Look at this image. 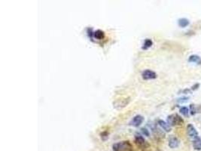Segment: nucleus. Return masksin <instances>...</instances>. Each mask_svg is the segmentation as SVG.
<instances>
[{"mask_svg":"<svg viewBox=\"0 0 201 151\" xmlns=\"http://www.w3.org/2000/svg\"><path fill=\"white\" fill-rule=\"evenodd\" d=\"M114 151H132L131 144L128 141H124L113 145Z\"/></svg>","mask_w":201,"mask_h":151,"instance_id":"nucleus-1","label":"nucleus"},{"mask_svg":"<svg viewBox=\"0 0 201 151\" xmlns=\"http://www.w3.org/2000/svg\"><path fill=\"white\" fill-rule=\"evenodd\" d=\"M167 123L170 126H175V125H183L184 120L179 115L174 113V114L170 115L167 117Z\"/></svg>","mask_w":201,"mask_h":151,"instance_id":"nucleus-2","label":"nucleus"},{"mask_svg":"<svg viewBox=\"0 0 201 151\" xmlns=\"http://www.w3.org/2000/svg\"><path fill=\"white\" fill-rule=\"evenodd\" d=\"M135 144H136L137 147H139L141 149H147L149 147L148 143L139 134L135 135Z\"/></svg>","mask_w":201,"mask_h":151,"instance_id":"nucleus-3","label":"nucleus"},{"mask_svg":"<svg viewBox=\"0 0 201 151\" xmlns=\"http://www.w3.org/2000/svg\"><path fill=\"white\" fill-rule=\"evenodd\" d=\"M130 102V97H124V98H121V99L117 100L113 103L114 107L116 109H121L127 106Z\"/></svg>","mask_w":201,"mask_h":151,"instance_id":"nucleus-4","label":"nucleus"},{"mask_svg":"<svg viewBox=\"0 0 201 151\" xmlns=\"http://www.w3.org/2000/svg\"><path fill=\"white\" fill-rule=\"evenodd\" d=\"M142 77L144 80H151L157 78V73L151 69H146L142 73Z\"/></svg>","mask_w":201,"mask_h":151,"instance_id":"nucleus-5","label":"nucleus"},{"mask_svg":"<svg viewBox=\"0 0 201 151\" xmlns=\"http://www.w3.org/2000/svg\"><path fill=\"white\" fill-rule=\"evenodd\" d=\"M187 132L189 137H191V139H193V140L199 137L197 131L196 130V129L194 128V126L192 124H188L187 125Z\"/></svg>","mask_w":201,"mask_h":151,"instance_id":"nucleus-6","label":"nucleus"},{"mask_svg":"<svg viewBox=\"0 0 201 151\" xmlns=\"http://www.w3.org/2000/svg\"><path fill=\"white\" fill-rule=\"evenodd\" d=\"M143 121H144V117L141 116V115H136V116H135L134 118L132 119L129 125L134 127H139L143 122Z\"/></svg>","mask_w":201,"mask_h":151,"instance_id":"nucleus-7","label":"nucleus"},{"mask_svg":"<svg viewBox=\"0 0 201 151\" xmlns=\"http://www.w3.org/2000/svg\"><path fill=\"white\" fill-rule=\"evenodd\" d=\"M179 144H180V141H179L178 137L173 136V137H170V139H169L168 145L171 149L177 148L179 146Z\"/></svg>","mask_w":201,"mask_h":151,"instance_id":"nucleus-8","label":"nucleus"},{"mask_svg":"<svg viewBox=\"0 0 201 151\" xmlns=\"http://www.w3.org/2000/svg\"><path fill=\"white\" fill-rule=\"evenodd\" d=\"M188 62L189 63H194L196 64L200 65L201 64V57L197 54H192L188 57Z\"/></svg>","mask_w":201,"mask_h":151,"instance_id":"nucleus-9","label":"nucleus"},{"mask_svg":"<svg viewBox=\"0 0 201 151\" xmlns=\"http://www.w3.org/2000/svg\"><path fill=\"white\" fill-rule=\"evenodd\" d=\"M158 125H160V127H161L163 130H164L165 132H170V131H171V127H170V125H169L167 122L163 121V120H158Z\"/></svg>","mask_w":201,"mask_h":151,"instance_id":"nucleus-10","label":"nucleus"},{"mask_svg":"<svg viewBox=\"0 0 201 151\" xmlns=\"http://www.w3.org/2000/svg\"><path fill=\"white\" fill-rule=\"evenodd\" d=\"M192 145L194 150H196L197 151L201 150V137L200 136L193 140Z\"/></svg>","mask_w":201,"mask_h":151,"instance_id":"nucleus-11","label":"nucleus"},{"mask_svg":"<svg viewBox=\"0 0 201 151\" xmlns=\"http://www.w3.org/2000/svg\"><path fill=\"white\" fill-rule=\"evenodd\" d=\"M178 24H179V26L182 28L187 27V26L190 24V21H189L188 19L185 18V17H183V18H179V19L178 20Z\"/></svg>","mask_w":201,"mask_h":151,"instance_id":"nucleus-12","label":"nucleus"},{"mask_svg":"<svg viewBox=\"0 0 201 151\" xmlns=\"http://www.w3.org/2000/svg\"><path fill=\"white\" fill-rule=\"evenodd\" d=\"M94 37L95 39H99V40L103 39L105 37L104 32L102 31V30H96V31L94 33Z\"/></svg>","mask_w":201,"mask_h":151,"instance_id":"nucleus-13","label":"nucleus"},{"mask_svg":"<svg viewBox=\"0 0 201 151\" xmlns=\"http://www.w3.org/2000/svg\"><path fill=\"white\" fill-rule=\"evenodd\" d=\"M153 45L152 40L150 39H146L145 40L144 44H143V46H142V49L143 50H147L149 48H151Z\"/></svg>","mask_w":201,"mask_h":151,"instance_id":"nucleus-14","label":"nucleus"},{"mask_svg":"<svg viewBox=\"0 0 201 151\" xmlns=\"http://www.w3.org/2000/svg\"><path fill=\"white\" fill-rule=\"evenodd\" d=\"M179 112H180L181 114L183 115L184 117H188L189 113H190V110H189L188 108L186 107H181L180 109H179Z\"/></svg>","mask_w":201,"mask_h":151,"instance_id":"nucleus-15","label":"nucleus"},{"mask_svg":"<svg viewBox=\"0 0 201 151\" xmlns=\"http://www.w3.org/2000/svg\"><path fill=\"white\" fill-rule=\"evenodd\" d=\"M189 110H190V113L191 114V116H194V115L196 114L197 108L196 107H195V105L192 104H190V106H189Z\"/></svg>","mask_w":201,"mask_h":151,"instance_id":"nucleus-16","label":"nucleus"},{"mask_svg":"<svg viewBox=\"0 0 201 151\" xmlns=\"http://www.w3.org/2000/svg\"><path fill=\"white\" fill-rule=\"evenodd\" d=\"M141 132H142V134L144 135L145 136H146V137H149V136H150V133H149L148 130L147 129H146V128H142V129H141Z\"/></svg>","mask_w":201,"mask_h":151,"instance_id":"nucleus-17","label":"nucleus"},{"mask_svg":"<svg viewBox=\"0 0 201 151\" xmlns=\"http://www.w3.org/2000/svg\"><path fill=\"white\" fill-rule=\"evenodd\" d=\"M188 99L189 97H182L179 98V99H177V101L179 103H185L188 101Z\"/></svg>","mask_w":201,"mask_h":151,"instance_id":"nucleus-18","label":"nucleus"},{"mask_svg":"<svg viewBox=\"0 0 201 151\" xmlns=\"http://www.w3.org/2000/svg\"><path fill=\"white\" fill-rule=\"evenodd\" d=\"M199 86H200V85L198 83H197V84H195L194 85H193L192 87L191 88V91H194V90H197V89L199 88Z\"/></svg>","mask_w":201,"mask_h":151,"instance_id":"nucleus-19","label":"nucleus"}]
</instances>
